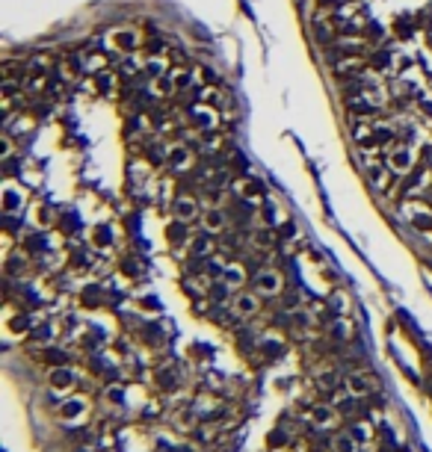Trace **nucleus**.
Returning <instances> with one entry per match:
<instances>
[{"mask_svg": "<svg viewBox=\"0 0 432 452\" xmlns=\"http://www.w3.org/2000/svg\"><path fill=\"white\" fill-rule=\"evenodd\" d=\"M169 62H175V65H187V53L181 48H172V56H169Z\"/></svg>", "mask_w": 432, "mask_h": 452, "instance_id": "obj_30", "label": "nucleus"}, {"mask_svg": "<svg viewBox=\"0 0 432 452\" xmlns=\"http://www.w3.org/2000/svg\"><path fill=\"white\" fill-rule=\"evenodd\" d=\"M199 77H202V83H204V86H216V83H219L216 71H210V68H199Z\"/></svg>", "mask_w": 432, "mask_h": 452, "instance_id": "obj_27", "label": "nucleus"}, {"mask_svg": "<svg viewBox=\"0 0 432 452\" xmlns=\"http://www.w3.org/2000/svg\"><path fill=\"white\" fill-rule=\"evenodd\" d=\"M258 290L266 293V296H276L278 290H281V278L273 269H261V275H258Z\"/></svg>", "mask_w": 432, "mask_h": 452, "instance_id": "obj_13", "label": "nucleus"}, {"mask_svg": "<svg viewBox=\"0 0 432 452\" xmlns=\"http://www.w3.org/2000/svg\"><path fill=\"white\" fill-rule=\"evenodd\" d=\"M367 65H370L373 71H379V74H388L391 68L397 65V53H391L388 48H376L367 56Z\"/></svg>", "mask_w": 432, "mask_h": 452, "instance_id": "obj_10", "label": "nucleus"}, {"mask_svg": "<svg viewBox=\"0 0 432 452\" xmlns=\"http://www.w3.org/2000/svg\"><path fill=\"white\" fill-rule=\"evenodd\" d=\"M349 384H352V390H358V393L370 390V379H364V375H352V379H349Z\"/></svg>", "mask_w": 432, "mask_h": 452, "instance_id": "obj_26", "label": "nucleus"}, {"mask_svg": "<svg viewBox=\"0 0 432 452\" xmlns=\"http://www.w3.org/2000/svg\"><path fill=\"white\" fill-rule=\"evenodd\" d=\"M364 65H367L364 56H340V60H335L332 71H335V77H340V80H352Z\"/></svg>", "mask_w": 432, "mask_h": 452, "instance_id": "obj_7", "label": "nucleus"}, {"mask_svg": "<svg viewBox=\"0 0 432 452\" xmlns=\"http://www.w3.org/2000/svg\"><path fill=\"white\" fill-rule=\"evenodd\" d=\"M207 251H210V239H207V237H195V239H192V254H199V257H202V254H207Z\"/></svg>", "mask_w": 432, "mask_h": 452, "instance_id": "obj_23", "label": "nucleus"}, {"mask_svg": "<svg viewBox=\"0 0 432 452\" xmlns=\"http://www.w3.org/2000/svg\"><path fill=\"white\" fill-rule=\"evenodd\" d=\"M166 166L172 172H184L192 166V151L184 142H175L172 148H166Z\"/></svg>", "mask_w": 432, "mask_h": 452, "instance_id": "obj_5", "label": "nucleus"}, {"mask_svg": "<svg viewBox=\"0 0 432 452\" xmlns=\"http://www.w3.org/2000/svg\"><path fill=\"white\" fill-rule=\"evenodd\" d=\"M361 36L367 39V42H373V45H382V42H385V27L376 24V21H367V24H364V30H361Z\"/></svg>", "mask_w": 432, "mask_h": 452, "instance_id": "obj_21", "label": "nucleus"}, {"mask_svg": "<svg viewBox=\"0 0 432 452\" xmlns=\"http://www.w3.org/2000/svg\"><path fill=\"white\" fill-rule=\"evenodd\" d=\"M415 104L420 107V112H426V116L432 119V98L429 95H423V92H420V95L415 98Z\"/></svg>", "mask_w": 432, "mask_h": 452, "instance_id": "obj_25", "label": "nucleus"}, {"mask_svg": "<svg viewBox=\"0 0 432 452\" xmlns=\"http://www.w3.org/2000/svg\"><path fill=\"white\" fill-rule=\"evenodd\" d=\"M234 190L240 192V198H261L264 195V183L255 178H243L240 183H234Z\"/></svg>", "mask_w": 432, "mask_h": 452, "instance_id": "obj_14", "label": "nucleus"}, {"mask_svg": "<svg viewBox=\"0 0 432 452\" xmlns=\"http://www.w3.org/2000/svg\"><path fill=\"white\" fill-rule=\"evenodd\" d=\"M385 163H388V168L394 172V175H408L411 168L418 166V157H415V148L406 142H397L394 148H388V157H385Z\"/></svg>", "mask_w": 432, "mask_h": 452, "instance_id": "obj_1", "label": "nucleus"}, {"mask_svg": "<svg viewBox=\"0 0 432 452\" xmlns=\"http://www.w3.org/2000/svg\"><path fill=\"white\" fill-rule=\"evenodd\" d=\"M172 213H175V219H181V222H192V219L199 216V201H195L192 195H175Z\"/></svg>", "mask_w": 432, "mask_h": 452, "instance_id": "obj_9", "label": "nucleus"}, {"mask_svg": "<svg viewBox=\"0 0 432 452\" xmlns=\"http://www.w3.org/2000/svg\"><path fill=\"white\" fill-rule=\"evenodd\" d=\"M92 237H95L98 242H101V246H110V228H107V225H98Z\"/></svg>", "mask_w": 432, "mask_h": 452, "instance_id": "obj_28", "label": "nucleus"}, {"mask_svg": "<svg viewBox=\"0 0 432 452\" xmlns=\"http://www.w3.org/2000/svg\"><path fill=\"white\" fill-rule=\"evenodd\" d=\"M142 74L148 80H157V77L169 74V60L163 53H160V56H142Z\"/></svg>", "mask_w": 432, "mask_h": 452, "instance_id": "obj_12", "label": "nucleus"}, {"mask_svg": "<svg viewBox=\"0 0 432 452\" xmlns=\"http://www.w3.org/2000/svg\"><path fill=\"white\" fill-rule=\"evenodd\" d=\"M202 104L219 109V107H225V98H222V92H219L216 86H204L202 89Z\"/></svg>", "mask_w": 432, "mask_h": 452, "instance_id": "obj_19", "label": "nucleus"}, {"mask_svg": "<svg viewBox=\"0 0 432 452\" xmlns=\"http://www.w3.org/2000/svg\"><path fill=\"white\" fill-rule=\"evenodd\" d=\"M347 112L355 116V119H376L382 112V104L367 92V95H355V98H347Z\"/></svg>", "mask_w": 432, "mask_h": 452, "instance_id": "obj_2", "label": "nucleus"}, {"mask_svg": "<svg viewBox=\"0 0 432 452\" xmlns=\"http://www.w3.org/2000/svg\"><path fill=\"white\" fill-rule=\"evenodd\" d=\"M190 121L195 124V130H219V116H216L213 107H207V104H195L190 107Z\"/></svg>", "mask_w": 432, "mask_h": 452, "instance_id": "obj_3", "label": "nucleus"}, {"mask_svg": "<svg viewBox=\"0 0 432 452\" xmlns=\"http://www.w3.org/2000/svg\"><path fill=\"white\" fill-rule=\"evenodd\" d=\"M142 53H148V56H160V53H166V42L157 36V33H151V36L142 42Z\"/></svg>", "mask_w": 432, "mask_h": 452, "instance_id": "obj_20", "label": "nucleus"}, {"mask_svg": "<svg viewBox=\"0 0 432 452\" xmlns=\"http://www.w3.org/2000/svg\"><path fill=\"white\" fill-rule=\"evenodd\" d=\"M172 77H175V86H178V92H187V89L192 86V80H195V77L187 71V68H178V71L172 74Z\"/></svg>", "mask_w": 432, "mask_h": 452, "instance_id": "obj_22", "label": "nucleus"}, {"mask_svg": "<svg viewBox=\"0 0 432 452\" xmlns=\"http://www.w3.org/2000/svg\"><path fill=\"white\" fill-rule=\"evenodd\" d=\"M429 168H411L408 175H403V183H400V198H408L411 192H420L426 183H429Z\"/></svg>", "mask_w": 432, "mask_h": 452, "instance_id": "obj_4", "label": "nucleus"}, {"mask_svg": "<svg viewBox=\"0 0 432 452\" xmlns=\"http://www.w3.org/2000/svg\"><path fill=\"white\" fill-rule=\"evenodd\" d=\"M151 86H154V92L160 98H169L178 92V86H175V77L172 74H163V77H157V80H151Z\"/></svg>", "mask_w": 432, "mask_h": 452, "instance_id": "obj_17", "label": "nucleus"}, {"mask_svg": "<svg viewBox=\"0 0 432 452\" xmlns=\"http://www.w3.org/2000/svg\"><path fill=\"white\" fill-rule=\"evenodd\" d=\"M420 30V15H415V12H406V15H400L394 21V27H391V33H394L400 42H408V39L415 36Z\"/></svg>", "mask_w": 432, "mask_h": 452, "instance_id": "obj_6", "label": "nucleus"}, {"mask_svg": "<svg viewBox=\"0 0 432 452\" xmlns=\"http://www.w3.org/2000/svg\"><path fill=\"white\" fill-rule=\"evenodd\" d=\"M24 201H27L24 190H18L15 183H6V186H3V210H6V213H18V210L24 207Z\"/></svg>", "mask_w": 432, "mask_h": 452, "instance_id": "obj_11", "label": "nucleus"}, {"mask_svg": "<svg viewBox=\"0 0 432 452\" xmlns=\"http://www.w3.org/2000/svg\"><path fill=\"white\" fill-rule=\"evenodd\" d=\"M258 308H261V302L255 293H237V313L240 316H255Z\"/></svg>", "mask_w": 432, "mask_h": 452, "instance_id": "obj_15", "label": "nucleus"}, {"mask_svg": "<svg viewBox=\"0 0 432 452\" xmlns=\"http://www.w3.org/2000/svg\"><path fill=\"white\" fill-rule=\"evenodd\" d=\"M202 219H204V228L213 231V234H219V231L225 228V213H222V210H204Z\"/></svg>", "mask_w": 432, "mask_h": 452, "instance_id": "obj_18", "label": "nucleus"}, {"mask_svg": "<svg viewBox=\"0 0 432 452\" xmlns=\"http://www.w3.org/2000/svg\"><path fill=\"white\" fill-rule=\"evenodd\" d=\"M420 27H423V30H432V0L420 9Z\"/></svg>", "mask_w": 432, "mask_h": 452, "instance_id": "obj_24", "label": "nucleus"}, {"mask_svg": "<svg viewBox=\"0 0 432 452\" xmlns=\"http://www.w3.org/2000/svg\"><path fill=\"white\" fill-rule=\"evenodd\" d=\"M92 89H95V95H113V89H116V77H113L110 71L95 74V83H92Z\"/></svg>", "mask_w": 432, "mask_h": 452, "instance_id": "obj_16", "label": "nucleus"}, {"mask_svg": "<svg viewBox=\"0 0 432 452\" xmlns=\"http://www.w3.org/2000/svg\"><path fill=\"white\" fill-rule=\"evenodd\" d=\"M0 157L3 160L12 157V139H9V133H3V139H0Z\"/></svg>", "mask_w": 432, "mask_h": 452, "instance_id": "obj_29", "label": "nucleus"}, {"mask_svg": "<svg viewBox=\"0 0 432 452\" xmlns=\"http://www.w3.org/2000/svg\"><path fill=\"white\" fill-rule=\"evenodd\" d=\"M113 45H116L121 53H136V50L142 48V39H139L136 30L124 27V30H116V33H113Z\"/></svg>", "mask_w": 432, "mask_h": 452, "instance_id": "obj_8", "label": "nucleus"}]
</instances>
